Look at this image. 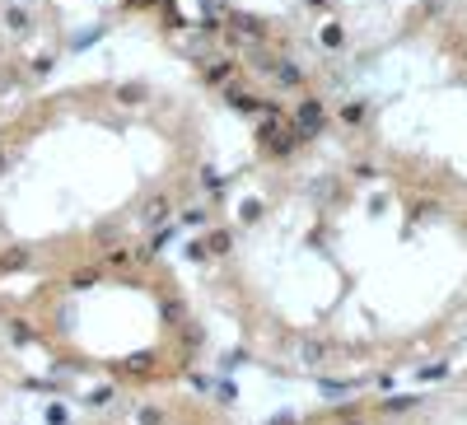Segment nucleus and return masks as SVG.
I'll return each mask as SVG.
<instances>
[{"mask_svg": "<svg viewBox=\"0 0 467 425\" xmlns=\"http://www.w3.org/2000/svg\"><path fill=\"white\" fill-rule=\"evenodd\" d=\"M136 421H140V425H164V411H159V407H140Z\"/></svg>", "mask_w": 467, "mask_h": 425, "instance_id": "f257e3e1", "label": "nucleus"}]
</instances>
